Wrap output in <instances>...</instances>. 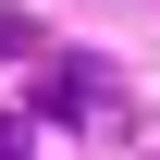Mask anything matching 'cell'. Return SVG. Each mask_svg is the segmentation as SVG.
<instances>
[{"label": "cell", "instance_id": "obj_2", "mask_svg": "<svg viewBox=\"0 0 160 160\" xmlns=\"http://www.w3.org/2000/svg\"><path fill=\"white\" fill-rule=\"evenodd\" d=\"M0 160H25V123H12V111H0Z\"/></svg>", "mask_w": 160, "mask_h": 160}, {"label": "cell", "instance_id": "obj_1", "mask_svg": "<svg viewBox=\"0 0 160 160\" xmlns=\"http://www.w3.org/2000/svg\"><path fill=\"white\" fill-rule=\"evenodd\" d=\"M37 111L49 123H99L111 111V74H99V62H49V74H37Z\"/></svg>", "mask_w": 160, "mask_h": 160}]
</instances>
